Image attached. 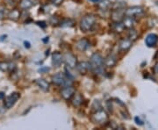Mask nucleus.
I'll return each instance as SVG.
<instances>
[{"label": "nucleus", "mask_w": 158, "mask_h": 130, "mask_svg": "<svg viewBox=\"0 0 158 130\" xmlns=\"http://www.w3.org/2000/svg\"><path fill=\"white\" fill-rule=\"evenodd\" d=\"M71 102H72V105L74 107H79L83 103V97L81 94L75 92L73 97L71 98Z\"/></svg>", "instance_id": "nucleus-18"}, {"label": "nucleus", "mask_w": 158, "mask_h": 130, "mask_svg": "<svg viewBox=\"0 0 158 130\" xmlns=\"http://www.w3.org/2000/svg\"><path fill=\"white\" fill-rule=\"evenodd\" d=\"M75 46H76V48L77 50L84 52L90 47V42H89V40H86V39H81V40H79L78 41L76 42Z\"/></svg>", "instance_id": "nucleus-13"}, {"label": "nucleus", "mask_w": 158, "mask_h": 130, "mask_svg": "<svg viewBox=\"0 0 158 130\" xmlns=\"http://www.w3.org/2000/svg\"><path fill=\"white\" fill-rule=\"evenodd\" d=\"M135 19L134 18L128 17V16H126V17L123 18V19H122V24L124 25L125 28H133V27L135 26Z\"/></svg>", "instance_id": "nucleus-15"}, {"label": "nucleus", "mask_w": 158, "mask_h": 130, "mask_svg": "<svg viewBox=\"0 0 158 130\" xmlns=\"http://www.w3.org/2000/svg\"><path fill=\"white\" fill-rule=\"evenodd\" d=\"M77 69L78 72L82 75H85L88 73V71L90 69V64L88 62H80L77 63Z\"/></svg>", "instance_id": "nucleus-10"}, {"label": "nucleus", "mask_w": 158, "mask_h": 130, "mask_svg": "<svg viewBox=\"0 0 158 130\" xmlns=\"http://www.w3.org/2000/svg\"><path fill=\"white\" fill-rule=\"evenodd\" d=\"M112 29L113 32L120 34L124 31L125 27L124 25L122 24V22H113V26H112Z\"/></svg>", "instance_id": "nucleus-20"}, {"label": "nucleus", "mask_w": 158, "mask_h": 130, "mask_svg": "<svg viewBox=\"0 0 158 130\" xmlns=\"http://www.w3.org/2000/svg\"><path fill=\"white\" fill-rule=\"evenodd\" d=\"M43 41H44V42H47V41H48V37H46V39H44V40H43Z\"/></svg>", "instance_id": "nucleus-33"}, {"label": "nucleus", "mask_w": 158, "mask_h": 130, "mask_svg": "<svg viewBox=\"0 0 158 130\" xmlns=\"http://www.w3.org/2000/svg\"><path fill=\"white\" fill-rule=\"evenodd\" d=\"M143 13H144V10L141 6H133L125 10V16H128V17H139L141 16Z\"/></svg>", "instance_id": "nucleus-6"}, {"label": "nucleus", "mask_w": 158, "mask_h": 130, "mask_svg": "<svg viewBox=\"0 0 158 130\" xmlns=\"http://www.w3.org/2000/svg\"><path fill=\"white\" fill-rule=\"evenodd\" d=\"M91 1H93V2H97V3H98V2H99L100 0H91Z\"/></svg>", "instance_id": "nucleus-34"}, {"label": "nucleus", "mask_w": 158, "mask_h": 130, "mask_svg": "<svg viewBox=\"0 0 158 130\" xmlns=\"http://www.w3.org/2000/svg\"><path fill=\"white\" fill-rule=\"evenodd\" d=\"M25 47L26 48H30V43L28 41H25Z\"/></svg>", "instance_id": "nucleus-32"}, {"label": "nucleus", "mask_w": 158, "mask_h": 130, "mask_svg": "<svg viewBox=\"0 0 158 130\" xmlns=\"http://www.w3.org/2000/svg\"><path fill=\"white\" fill-rule=\"evenodd\" d=\"M158 42V36L155 34H149L146 37L145 43L148 47H155Z\"/></svg>", "instance_id": "nucleus-14"}, {"label": "nucleus", "mask_w": 158, "mask_h": 130, "mask_svg": "<svg viewBox=\"0 0 158 130\" xmlns=\"http://www.w3.org/2000/svg\"><path fill=\"white\" fill-rule=\"evenodd\" d=\"M0 71H9V62H0Z\"/></svg>", "instance_id": "nucleus-25"}, {"label": "nucleus", "mask_w": 158, "mask_h": 130, "mask_svg": "<svg viewBox=\"0 0 158 130\" xmlns=\"http://www.w3.org/2000/svg\"><path fill=\"white\" fill-rule=\"evenodd\" d=\"M63 62V57L60 52H54L52 55V64L55 67H60V65Z\"/></svg>", "instance_id": "nucleus-11"}, {"label": "nucleus", "mask_w": 158, "mask_h": 130, "mask_svg": "<svg viewBox=\"0 0 158 130\" xmlns=\"http://www.w3.org/2000/svg\"><path fill=\"white\" fill-rule=\"evenodd\" d=\"M133 41L129 39H123L119 42L118 48L121 51H127L132 47Z\"/></svg>", "instance_id": "nucleus-16"}, {"label": "nucleus", "mask_w": 158, "mask_h": 130, "mask_svg": "<svg viewBox=\"0 0 158 130\" xmlns=\"http://www.w3.org/2000/svg\"><path fill=\"white\" fill-rule=\"evenodd\" d=\"M90 69L96 74H101L103 72V65H104V59L100 54L95 53L90 57Z\"/></svg>", "instance_id": "nucleus-1"}, {"label": "nucleus", "mask_w": 158, "mask_h": 130, "mask_svg": "<svg viewBox=\"0 0 158 130\" xmlns=\"http://www.w3.org/2000/svg\"><path fill=\"white\" fill-rule=\"evenodd\" d=\"M48 70H49V68H48V67H41L38 71H39L40 73H43V72L48 71Z\"/></svg>", "instance_id": "nucleus-27"}, {"label": "nucleus", "mask_w": 158, "mask_h": 130, "mask_svg": "<svg viewBox=\"0 0 158 130\" xmlns=\"http://www.w3.org/2000/svg\"><path fill=\"white\" fill-rule=\"evenodd\" d=\"M36 24L38 25V26H40V27H47V24H46V22H44V21H38V22H36Z\"/></svg>", "instance_id": "nucleus-28"}, {"label": "nucleus", "mask_w": 158, "mask_h": 130, "mask_svg": "<svg viewBox=\"0 0 158 130\" xmlns=\"http://www.w3.org/2000/svg\"><path fill=\"white\" fill-rule=\"evenodd\" d=\"M33 6V2L31 0H20L19 1V7L22 10H27Z\"/></svg>", "instance_id": "nucleus-21"}, {"label": "nucleus", "mask_w": 158, "mask_h": 130, "mask_svg": "<svg viewBox=\"0 0 158 130\" xmlns=\"http://www.w3.org/2000/svg\"><path fill=\"white\" fill-rule=\"evenodd\" d=\"M74 25H75V22L72 19H65V20L61 22L60 26L62 27H73Z\"/></svg>", "instance_id": "nucleus-23"}, {"label": "nucleus", "mask_w": 158, "mask_h": 130, "mask_svg": "<svg viewBox=\"0 0 158 130\" xmlns=\"http://www.w3.org/2000/svg\"><path fill=\"white\" fill-rule=\"evenodd\" d=\"M76 92L75 88L72 87V85L69 86H65L63 87L61 90V96L62 97V99H64L65 100H70L71 98L73 97V95Z\"/></svg>", "instance_id": "nucleus-8"}, {"label": "nucleus", "mask_w": 158, "mask_h": 130, "mask_svg": "<svg viewBox=\"0 0 158 130\" xmlns=\"http://www.w3.org/2000/svg\"><path fill=\"white\" fill-rule=\"evenodd\" d=\"M91 120L92 122H94L95 124L101 125L107 122L108 120V114L106 111L99 109L96 111L95 113L92 114L91 116Z\"/></svg>", "instance_id": "nucleus-4"}, {"label": "nucleus", "mask_w": 158, "mask_h": 130, "mask_svg": "<svg viewBox=\"0 0 158 130\" xmlns=\"http://www.w3.org/2000/svg\"><path fill=\"white\" fill-rule=\"evenodd\" d=\"M137 37H138V34H137V32H136L135 30L133 28L130 29L129 33H128V38H129V40L134 41V40H135L137 39Z\"/></svg>", "instance_id": "nucleus-24"}, {"label": "nucleus", "mask_w": 158, "mask_h": 130, "mask_svg": "<svg viewBox=\"0 0 158 130\" xmlns=\"http://www.w3.org/2000/svg\"><path fill=\"white\" fill-rule=\"evenodd\" d=\"M20 16H21V13H20V11L19 9H13V10H11L8 13V15H7V17L9 18V19L13 20V21L19 20V19L20 18Z\"/></svg>", "instance_id": "nucleus-17"}, {"label": "nucleus", "mask_w": 158, "mask_h": 130, "mask_svg": "<svg viewBox=\"0 0 158 130\" xmlns=\"http://www.w3.org/2000/svg\"><path fill=\"white\" fill-rule=\"evenodd\" d=\"M98 3V6L101 8L102 10H106L111 6V3L107 0H100Z\"/></svg>", "instance_id": "nucleus-22"}, {"label": "nucleus", "mask_w": 158, "mask_h": 130, "mask_svg": "<svg viewBox=\"0 0 158 130\" xmlns=\"http://www.w3.org/2000/svg\"><path fill=\"white\" fill-rule=\"evenodd\" d=\"M125 17V10L122 8H118L112 11L111 18L113 22H120Z\"/></svg>", "instance_id": "nucleus-9"}, {"label": "nucleus", "mask_w": 158, "mask_h": 130, "mask_svg": "<svg viewBox=\"0 0 158 130\" xmlns=\"http://www.w3.org/2000/svg\"><path fill=\"white\" fill-rule=\"evenodd\" d=\"M135 121H136V123H137V124H139V125L143 124V123H142V121H141V120L139 119L138 117H135Z\"/></svg>", "instance_id": "nucleus-29"}, {"label": "nucleus", "mask_w": 158, "mask_h": 130, "mask_svg": "<svg viewBox=\"0 0 158 130\" xmlns=\"http://www.w3.org/2000/svg\"><path fill=\"white\" fill-rule=\"evenodd\" d=\"M5 99V93L0 92V99Z\"/></svg>", "instance_id": "nucleus-31"}, {"label": "nucleus", "mask_w": 158, "mask_h": 130, "mask_svg": "<svg viewBox=\"0 0 158 130\" xmlns=\"http://www.w3.org/2000/svg\"><path fill=\"white\" fill-rule=\"evenodd\" d=\"M50 1L54 5H56V6H60L62 2H63V0H50Z\"/></svg>", "instance_id": "nucleus-26"}, {"label": "nucleus", "mask_w": 158, "mask_h": 130, "mask_svg": "<svg viewBox=\"0 0 158 130\" xmlns=\"http://www.w3.org/2000/svg\"><path fill=\"white\" fill-rule=\"evenodd\" d=\"M154 72L156 74H158V63H156L154 67Z\"/></svg>", "instance_id": "nucleus-30"}, {"label": "nucleus", "mask_w": 158, "mask_h": 130, "mask_svg": "<svg viewBox=\"0 0 158 130\" xmlns=\"http://www.w3.org/2000/svg\"><path fill=\"white\" fill-rule=\"evenodd\" d=\"M72 80L73 79L69 78L68 76L64 73H57L54 75L52 78V81L55 85H58V86H62V87L72 85V83H73Z\"/></svg>", "instance_id": "nucleus-2"}, {"label": "nucleus", "mask_w": 158, "mask_h": 130, "mask_svg": "<svg viewBox=\"0 0 158 130\" xmlns=\"http://www.w3.org/2000/svg\"><path fill=\"white\" fill-rule=\"evenodd\" d=\"M20 98V94L19 92H12L11 95H9L8 97H6L5 102H4V106L6 109H10L15 104L16 102L19 100V99Z\"/></svg>", "instance_id": "nucleus-5"}, {"label": "nucleus", "mask_w": 158, "mask_h": 130, "mask_svg": "<svg viewBox=\"0 0 158 130\" xmlns=\"http://www.w3.org/2000/svg\"><path fill=\"white\" fill-rule=\"evenodd\" d=\"M36 85L40 87V89H41L44 91H48L49 90V84L43 78H40L36 80Z\"/></svg>", "instance_id": "nucleus-19"}, {"label": "nucleus", "mask_w": 158, "mask_h": 130, "mask_svg": "<svg viewBox=\"0 0 158 130\" xmlns=\"http://www.w3.org/2000/svg\"><path fill=\"white\" fill-rule=\"evenodd\" d=\"M96 21L97 19L94 15H91V14L86 15V16H85V17L81 19L80 28H81L82 31H84V32H89L94 27Z\"/></svg>", "instance_id": "nucleus-3"}, {"label": "nucleus", "mask_w": 158, "mask_h": 130, "mask_svg": "<svg viewBox=\"0 0 158 130\" xmlns=\"http://www.w3.org/2000/svg\"><path fill=\"white\" fill-rule=\"evenodd\" d=\"M116 63H117V57L113 54L108 55L107 57H106L105 61H104L105 66L107 67V68H113L116 65Z\"/></svg>", "instance_id": "nucleus-12"}, {"label": "nucleus", "mask_w": 158, "mask_h": 130, "mask_svg": "<svg viewBox=\"0 0 158 130\" xmlns=\"http://www.w3.org/2000/svg\"><path fill=\"white\" fill-rule=\"evenodd\" d=\"M62 57H63V61L65 62V64L67 65V67L70 69L76 68L77 61V57H75L72 53L67 52Z\"/></svg>", "instance_id": "nucleus-7"}]
</instances>
